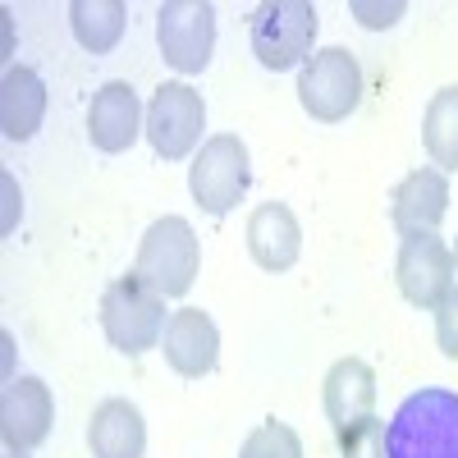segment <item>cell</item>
<instances>
[{
    "label": "cell",
    "instance_id": "44dd1931",
    "mask_svg": "<svg viewBox=\"0 0 458 458\" xmlns=\"http://www.w3.org/2000/svg\"><path fill=\"white\" fill-rule=\"evenodd\" d=\"M339 458H390V422L386 417H367V422L335 431Z\"/></svg>",
    "mask_w": 458,
    "mask_h": 458
},
{
    "label": "cell",
    "instance_id": "d6986e66",
    "mask_svg": "<svg viewBox=\"0 0 458 458\" xmlns=\"http://www.w3.org/2000/svg\"><path fill=\"white\" fill-rule=\"evenodd\" d=\"M422 147L436 170L454 174L458 170V83L440 88L431 101H427V114H422Z\"/></svg>",
    "mask_w": 458,
    "mask_h": 458
},
{
    "label": "cell",
    "instance_id": "4fadbf2b",
    "mask_svg": "<svg viewBox=\"0 0 458 458\" xmlns=\"http://www.w3.org/2000/svg\"><path fill=\"white\" fill-rule=\"evenodd\" d=\"M161 353H165L170 371L183 376V380L211 376L216 362H220V330H216L211 312H202V308L170 312V326L161 335Z\"/></svg>",
    "mask_w": 458,
    "mask_h": 458
},
{
    "label": "cell",
    "instance_id": "ac0fdd59",
    "mask_svg": "<svg viewBox=\"0 0 458 458\" xmlns=\"http://www.w3.org/2000/svg\"><path fill=\"white\" fill-rule=\"evenodd\" d=\"M69 28L79 37V47L92 55H110L120 47L129 28V5L124 0H73L69 5Z\"/></svg>",
    "mask_w": 458,
    "mask_h": 458
},
{
    "label": "cell",
    "instance_id": "5b68a950",
    "mask_svg": "<svg viewBox=\"0 0 458 458\" xmlns=\"http://www.w3.org/2000/svg\"><path fill=\"white\" fill-rule=\"evenodd\" d=\"M252 183V157L239 133H211L188 165V193L207 216H229Z\"/></svg>",
    "mask_w": 458,
    "mask_h": 458
},
{
    "label": "cell",
    "instance_id": "d4e9b609",
    "mask_svg": "<svg viewBox=\"0 0 458 458\" xmlns=\"http://www.w3.org/2000/svg\"><path fill=\"white\" fill-rule=\"evenodd\" d=\"M5 458H28V454H19V449H5Z\"/></svg>",
    "mask_w": 458,
    "mask_h": 458
},
{
    "label": "cell",
    "instance_id": "30bf717a",
    "mask_svg": "<svg viewBox=\"0 0 458 458\" xmlns=\"http://www.w3.org/2000/svg\"><path fill=\"white\" fill-rule=\"evenodd\" d=\"M55 427V399L42 376H10L5 394H0V440L5 449L32 454L37 445H47Z\"/></svg>",
    "mask_w": 458,
    "mask_h": 458
},
{
    "label": "cell",
    "instance_id": "3957f363",
    "mask_svg": "<svg viewBox=\"0 0 458 458\" xmlns=\"http://www.w3.org/2000/svg\"><path fill=\"white\" fill-rule=\"evenodd\" d=\"M133 271L157 289L161 298H183L193 289L198 271H202V243L198 229L188 225L183 216H161L147 225V234L138 243Z\"/></svg>",
    "mask_w": 458,
    "mask_h": 458
},
{
    "label": "cell",
    "instance_id": "e0dca14e",
    "mask_svg": "<svg viewBox=\"0 0 458 458\" xmlns=\"http://www.w3.org/2000/svg\"><path fill=\"white\" fill-rule=\"evenodd\" d=\"M92 458H142L147 454V422L138 403L129 399H101L88 422Z\"/></svg>",
    "mask_w": 458,
    "mask_h": 458
},
{
    "label": "cell",
    "instance_id": "9c48e42d",
    "mask_svg": "<svg viewBox=\"0 0 458 458\" xmlns=\"http://www.w3.org/2000/svg\"><path fill=\"white\" fill-rule=\"evenodd\" d=\"M394 284H399L403 302H412V308H422V312H436L440 302L458 289L454 248L440 234H408L399 243Z\"/></svg>",
    "mask_w": 458,
    "mask_h": 458
},
{
    "label": "cell",
    "instance_id": "52a82bcc",
    "mask_svg": "<svg viewBox=\"0 0 458 458\" xmlns=\"http://www.w3.org/2000/svg\"><path fill=\"white\" fill-rule=\"evenodd\" d=\"M362 101V64L344 47H321L308 64L298 69V106L317 124L349 120Z\"/></svg>",
    "mask_w": 458,
    "mask_h": 458
},
{
    "label": "cell",
    "instance_id": "2e32d148",
    "mask_svg": "<svg viewBox=\"0 0 458 458\" xmlns=\"http://www.w3.org/2000/svg\"><path fill=\"white\" fill-rule=\"evenodd\" d=\"M47 120V83L32 64H10L0 79V133L10 142L37 138Z\"/></svg>",
    "mask_w": 458,
    "mask_h": 458
},
{
    "label": "cell",
    "instance_id": "cb8c5ba5",
    "mask_svg": "<svg viewBox=\"0 0 458 458\" xmlns=\"http://www.w3.org/2000/svg\"><path fill=\"white\" fill-rule=\"evenodd\" d=\"M5 193H10V220H5V229H14V179H5Z\"/></svg>",
    "mask_w": 458,
    "mask_h": 458
},
{
    "label": "cell",
    "instance_id": "ffe728a7",
    "mask_svg": "<svg viewBox=\"0 0 458 458\" xmlns=\"http://www.w3.org/2000/svg\"><path fill=\"white\" fill-rule=\"evenodd\" d=\"M239 458H302V440L289 422H280V417H266V422H257L239 449Z\"/></svg>",
    "mask_w": 458,
    "mask_h": 458
},
{
    "label": "cell",
    "instance_id": "7c38bea8",
    "mask_svg": "<svg viewBox=\"0 0 458 458\" xmlns=\"http://www.w3.org/2000/svg\"><path fill=\"white\" fill-rule=\"evenodd\" d=\"M147 129V110L133 92V83L124 79H110L97 88L92 106H88V138L97 151H106V157H120V151H129Z\"/></svg>",
    "mask_w": 458,
    "mask_h": 458
},
{
    "label": "cell",
    "instance_id": "603a6c76",
    "mask_svg": "<svg viewBox=\"0 0 458 458\" xmlns=\"http://www.w3.org/2000/svg\"><path fill=\"white\" fill-rule=\"evenodd\" d=\"M349 14L362 23V28H394L403 14H408V5H403V0H394V5H367V0H353V5H349Z\"/></svg>",
    "mask_w": 458,
    "mask_h": 458
},
{
    "label": "cell",
    "instance_id": "5bb4252c",
    "mask_svg": "<svg viewBox=\"0 0 458 458\" xmlns=\"http://www.w3.org/2000/svg\"><path fill=\"white\" fill-rule=\"evenodd\" d=\"M243 239H248V257L271 276L293 271L302 257V225L284 202H261L243 225Z\"/></svg>",
    "mask_w": 458,
    "mask_h": 458
},
{
    "label": "cell",
    "instance_id": "ba28073f",
    "mask_svg": "<svg viewBox=\"0 0 458 458\" xmlns=\"http://www.w3.org/2000/svg\"><path fill=\"white\" fill-rule=\"evenodd\" d=\"M157 47L174 73H202L216 55V5L211 0H165L157 10Z\"/></svg>",
    "mask_w": 458,
    "mask_h": 458
},
{
    "label": "cell",
    "instance_id": "484cf974",
    "mask_svg": "<svg viewBox=\"0 0 458 458\" xmlns=\"http://www.w3.org/2000/svg\"><path fill=\"white\" fill-rule=\"evenodd\" d=\"M454 266H458V239H454Z\"/></svg>",
    "mask_w": 458,
    "mask_h": 458
},
{
    "label": "cell",
    "instance_id": "7402d4cb",
    "mask_svg": "<svg viewBox=\"0 0 458 458\" xmlns=\"http://www.w3.org/2000/svg\"><path fill=\"white\" fill-rule=\"evenodd\" d=\"M436 344L449 362H458V289L436 308Z\"/></svg>",
    "mask_w": 458,
    "mask_h": 458
},
{
    "label": "cell",
    "instance_id": "7a4b0ae2",
    "mask_svg": "<svg viewBox=\"0 0 458 458\" xmlns=\"http://www.w3.org/2000/svg\"><path fill=\"white\" fill-rule=\"evenodd\" d=\"M170 317H165V298L151 289L138 271L110 280L101 293V330L120 353L142 358L151 349H161V335H165Z\"/></svg>",
    "mask_w": 458,
    "mask_h": 458
},
{
    "label": "cell",
    "instance_id": "8fae6325",
    "mask_svg": "<svg viewBox=\"0 0 458 458\" xmlns=\"http://www.w3.org/2000/svg\"><path fill=\"white\" fill-rule=\"evenodd\" d=\"M449 216V174L436 165L408 170L394 193H390V225L399 229V239L408 234H440V225Z\"/></svg>",
    "mask_w": 458,
    "mask_h": 458
},
{
    "label": "cell",
    "instance_id": "9a60e30c",
    "mask_svg": "<svg viewBox=\"0 0 458 458\" xmlns=\"http://www.w3.org/2000/svg\"><path fill=\"white\" fill-rule=\"evenodd\" d=\"M376 371L362 362V358H339L326 380H321V403H326V417L335 431H349L367 417H376Z\"/></svg>",
    "mask_w": 458,
    "mask_h": 458
},
{
    "label": "cell",
    "instance_id": "277c9868",
    "mask_svg": "<svg viewBox=\"0 0 458 458\" xmlns=\"http://www.w3.org/2000/svg\"><path fill=\"white\" fill-rule=\"evenodd\" d=\"M321 14L308 0H266L252 10V55L261 69H302L317 51Z\"/></svg>",
    "mask_w": 458,
    "mask_h": 458
},
{
    "label": "cell",
    "instance_id": "8992f818",
    "mask_svg": "<svg viewBox=\"0 0 458 458\" xmlns=\"http://www.w3.org/2000/svg\"><path fill=\"white\" fill-rule=\"evenodd\" d=\"M202 129H207V101L193 83H161L147 101V129L142 138L151 142L161 161H188L202 151Z\"/></svg>",
    "mask_w": 458,
    "mask_h": 458
},
{
    "label": "cell",
    "instance_id": "6da1fadb",
    "mask_svg": "<svg viewBox=\"0 0 458 458\" xmlns=\"http://www.w3.org/2000/svg\"><path fill=\"white\" fill-rule=\"evenodd\" d=\"M390 458H458V394L427 386L390 417Z\"/></svg>",
    "mask_w": 458,
    "mask_h": 458
}]
</instances>
